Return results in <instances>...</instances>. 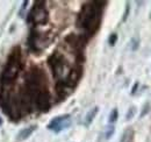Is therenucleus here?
<instances>
[{
    "mask_svg": "<svg viewBox=\"0 0 151 142\" xmlns=\"http://www.w3.org/2000/svg\"><path fill=\"white\" fill-rule=\"evenodd\" d=\"M107 2L105 1H90L86 2L78 15L77 25L80 27L87 36H93L98 32L100 23H101V17H102V9Z\"/></svg>",
    "mask_w": 151,
    "mask_h": 142,
    "instance_id": "obj_1",
    "label": "nucleus"
},
{
    "mask_svg": "<svg viewBox=\"0 0 151 142\" xmlns=\"http://www.w3.org/2000/svg\"><path fill=\"white\" fill-rule=\"evenodd\" d=\"M23 68V63H22V54H21V48L20 47H15L11 54L7 57L6 64L4 67V70L1 72V84L4 86H9L12 85L18 76L20 75V72Z\"/></svg>",
    "mask_w": 151,
    "mask_h": 142,
    "instance_id": "obj_2",
    "label": "nucleus"
},
{
    "mask_svg": "<svg viewBox=\"0 0 151 142\" xmlns=\"http://www.w3.org/2000/svg\"><path fill=\"white\" fill-rule=\"evenodd\" d=\"M48 64H49L50 69L52 71L54 77L57 80H62L64 78V75L66 76L69 70H70L69 64H68L64 55L60 54L59 51H55L49 56Z\"/></svg>",
    "mask_w": 151,
    "mask_h": 142,
    "instance_id": "obj_3",
    "label": "nucleus"
},
{
    "mask_svg": "<svg viewBox=\"0 0 151 142\" xmlns=\"http://www.w3.org/2000/svg\"><path fill=\"white\" fill-rule=\"evenodd\" d=\"M27 21L34 26H43L49 21V12L44 1H35L33 8L29 11Z\"/></svg>",
    "mask_w": 151,
    "mask_h": 142,
    "instance_id": "obj_4",
    "label": "nucleus"
},
{
    "mask_svg": "<svg viewBox=\"0 0 151 142\" xmlns=\"http://www.w3.org/2000/svg\"><path fill=\"white\" fill-rule=\"evenodd\" d=\"M49 44V38L48 36L43 33H40L36 29H34L32 32V34L29 35L28 38V46L30 48L32 51L34 53H41L42 50H44Z\"/></svg>",
    "mask_w": 151,
    "mask_h": 142,
    "instance_id": "obj_5",
    "label": "nucleus"
},
{
    "mask_svg": "<svg viewBox=\"0 0 151 142\" xmlns=\"http://www.w3.org/2000/svg\"><path fill=\"white\" fill-rule=\"evenodd\" d=\"M51 105V97L48 89L41 90L34 96V108L40 112H48Z\"/></svg>",
    "mask_w": 151,
    "mask_h": 142,
    "instance_id": "obj_6",
    "label": "nucleus"
},
{
    "mask_svg": "<svg viewBox=\"0 0 151 142\" xmlns=\"http://www.w3.org/2000/svg\"><path fill=\"white\" fill-rule=\"evenodd\" d=\"M71 126V115L70 114H63L54 118L49 124H48V129L55 132V133H60L64 129H68Z\"/></svg>",
    "mask_w": 151,
    "mask_h": 142,
    "instance_id": "obj_7",
    "label": "nucleus"
},
{
    "mask_svg": "<svg viewBox=\"0 0 151 142\" xmlns=\"http://www.w3.org/2000/svg\"><path fill=\"white\" fill-rule=\"evenodd\" d=\"M87 37L85 35H77V34H69L65 37V42L71 49H73L78 55H81L83 50L86 46Z\"/></svg>",
    "mask_w": 151,
    "mask_h": 142,
    "instance_id": "obj_8",
    "label": "nucleus"
},
{
    "mask_svg": "<svg viewBox=\"0 0 151 142\" xmlns=\"http://www.w3.org/2000/svg\"><path fill=\"white\" fill-rule=\"evenodd\" d=\"M36 128H37V126L36 125H33V126H29V127H26V128L21 129L19 132V134H18V140L19 141H23V140L28 139L32 135V133L34 130H36Z\"/></svg>",
    "mask_w": 151,
    "mask_h": 142,
    "instance_id": "obj_9",
    "label": "nucleus"
},
{
    "mask_svg": "<svg viewBox=\"0 0 151 142\" xmlns=\"http://www.w3.org/2000/svg\"><path fill=\"white\" fill-rule=\"evenodd\" d=\"M98 112H99V107L98 106H95V107H93L92 109H90V111L87 112V114L85 115L84 125H85V126H90V125L92 124V121L94 120L95 115L98 114Z\"/></svg>",
    "mask_w": 151,
    "mask_h": 142,
    "instance_id": "obj_10",
    "label": "nucleus"
},
{
    "mask_svg": "<svg viewBox=\"0 0 151 142\" xmlns=\"http://www.w3.org/2000/svg\"><path fill=\"white\" fill-rule=\"evenodd\" d=\"M120 142H135V132L132 128H127L123 132V135Z\"/></svg>",
    "mask_w": 151,
    "mask_h": 142,
    "instance_id": "obj_11",
    "label": "nucleus"
},
{
    "mask_svg": "<svg viewBox=\"0 0 151 142\" xmlns=\"http://www.w3.org/2000/svg\"><path fill=\"white\" fill-rule=\"evenodd\" d=\"M117 118H119V112H117L116 108H114L113 111L111 112V114H109V119H108V121H109L111 124H114V122L117 120Z\"/></svg>",
    "mask_w": 151,
    "mask_h": 142,
    "instance_id": "obj_12",
    "label": "nucleus"
},
{
    "mask_svg": "<svg viewBox=\"0 0 151 142\" xmlns=\"http://www.w3.org/2000/svg\"><path fill=\"white\" fill-rule=\"evenodd\" d=\"M114 130H115V129H114L113 125L108 126L107 129H106V132H105V138H106V139H109V138L114 134Z\"/></svg>",
    "mask_w": 151,
    "mask_h": 142,
    "instance_id": "obj_13",
    "label": "nucleus"
},
{
    "mask_svg": "<svg viewBox=\"0 0 151 142\" xmlns=\"http://www.w3.org/2000/svg\"><path fill=\"white\" fill-rule=\"evenodd\" d=\"M116 41H117V35L113 33V34H111L109 36V38H108V43H109V46H115V43H116Z\"/></svg>",
    "mask_w": 151,
    "mask_h": 142,
    "instance_id": "obj_14",
    "label": "nucleus"
},
{
    "mask_svg": "<svg viewBox=\"0 0 151 142\" xmlns=\"http://www.w3.org/2000/svg\"><path fill=\"white\" fill-rule=\"evenodd\" d=\"M135 111H136V109H135V107H132V108H130V111L127 113V120H130L132 117H134Z\"/></svg>",
    "mask_w": 151,
    "mask_h": 142,
    "instance_id": "obj_15",
    "label": "nucleus"
},
{
    "mask_svg": "<svg viewBox=\"0 0 151 142\" xmlns=\"http://www.w3.org/2000/svg\"><path fill=\"white\" fill-rule=\"evenodd\" d=\"M129 9H130V7H129V2H127V7H126V12H124V17H123V21L127 19L128 17V12H129Z\"/></svg>",
    "mask_w": 151,
    "mask_h": 142,
    "instance_id": "obj_16",
    "label": "nucleus"
},
{
    "mask_svg": "<svg viewBox=\"0 0 151 142\" xmlns=\"http://www.w3.org/2000/svg\"><path fill=\"white\" fill-rule=\"evenodd\" d=\"M147 112H149V104H147V105H145V107H144V111H143V113L141 114V117H143V115H144Z\"/></svg>",
    "mask_w": 151,
    "mask_h": 142,
    "instance_id": "obj_17",
    "label": "nucleus"
},
{
    "mask_svg": "<svg viewBox=\"0 0 151 142\" xmlns=\"http://www.w3.org/2000/svg\"><path fill=\"white\" fill-rule=\"evenodd\" d=\"M137 86H138V83H136V84L134 85V88H132V93H135V92H136V89H137Z\"/></svg>",
    "mask_w": 151,
    "mask_h": 142,
    "instance_id": "obj_18",
    "label": "nucleus"
},
{
    "mask_svg": "<svg viewBox=\"0 0 151 142\" xmlns=\"http://www.w3.org/2000/svg\"><path fill=\"white\" fill-rule=\"evenodd\" d=\"M1 125H2V119L0 118V126H1Z\"/></svg>",
    "mask_w": 151,
    "mask_h": 142,
    "instance_id": "obj_19",
    "label": "nucleus"
}]
</instances>
